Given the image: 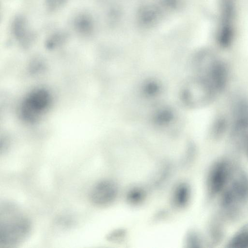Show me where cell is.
<instances>
[{
  "label": "cell",
  "instance_id": "cell-1",
  "mask_svg": "<svg viewBox=\"0 0 248 248\" xmlns=\"http://www.w3.org/2000/svg\"><path fill=\"white\" fill-rule=\"evenodd\" d=\"M31 223L19 207L11 202L4 203L0 212V247L12 248L26 239Z\"/></svg>",
  "mask_w": 248,
  "mask_h": 248
},
{
  "label": "cell",
  "instance_id": "cell-7",
  "mask_svg": "<svg viewBox=\"0 0 248 248\" xmlns=\"http://www.w3.org/2000/svg\"><path fill=\"white\" fill-rule=\"evenodd\" d=\"M74 30L83 35L91 34L94 29V22L91 15L86 13L78 14L73 20Z\"/></svg>",
  "mask_w": 248,
  "mask_h": 248
},
{
  "label": "cell",
  "instance_id": "cell-9",
  "mask_svg": "<svg viewBox=\"0 0 248 248\" xmlns=\"http://www.w3.org/2000/svg\"><path fill=\"white\" fill-rule=\"evenodd\" d=\"M173 118L172 112L167 109L158 111L155 115L154 120L159 125H166L170 123Z\"/></svg>",
  "mask_w": 248,
  "mask_h": 248
},
{
  "label": "cell",
  "instance_id": "cell-11",
  "mask_svg": "<svg viewBox=\"0 0 248 248\" xmlns=\"http://www.w3.org/2000/svg\"><path fill=\"white\" fill-rule=\"evenodd\" d=\"M159 85L155 82H149L145 84L143 91L146 95L154 96L157 94L159 91Z\"/></svg>",
  "mask_w": 248,
  "mask_h": 248
},
{
  "label": "cell",
  "instance_id": "cell-6",
  "mask_svg": "<svg viewBox=\"0 0 248 248\" xmlns=\"http://www.w3.org/2000/svg\"><path fill=\"white\" fill-rule=\"evenodd\" d=\"M11 31L15 37L19 40L30 39L33 36V33L28 20L22 16H17L13 20Z\"/></svg>",
  "mask_w": 248,
  "mask_h": 248
},
{
  "label": "cell",
  "instance_id": "cell-10",
  "mask_svg": "<svg viewBox=\"0 0 248 248\" xmlns=\"http://www.w3.org/2000/svg\"><path fill=\"white\" fill-rule=\"evenodd\" d=\"M68 0H45L46 9L50 12H54L62 8Z\"/></svg>",
  "mask_w": 248,
  "mask_h": 248
},
{
  "label": "cell",
  "instance_id": "cell-8",
  "mask_svg": "<svg viewBox=\"0 0 248 248\" xmlns=\"http://www.w3.org/2000/svg\"><path fill=\"white\" fill-rule=\"evenodd\" d=\"M230 248H248V224L241 228L229 241Z\"/></svg>",
  "mask_w": 248,
  "mask_h": 248
},
{
  "label": "cell",
  "instance_id": "cell-5",
  "mask_svg": "<svg viewBox=\"0 0 248 248\" xmlns=\"http://www.w3.org/2000/svg\"><path fill=\"white\" fill-rule=\"evenodd\" d=\"M116 188L108 181H101L96 183L90 192V198L95 205H104L111 202L115 197Z\"/></svg>",
  "mask_w": 248,
  "mask_h": 248
},
{
  "label": "cell",
  "instance_id": "cell-4",
  "mask_svg": "<svg viewBox=\"0 0 248 248\" xmlns=\"http://www.w3.org/2000/svg\"><path fill=\"white\" fill-rule=\"evenodd\" d=\"M231 174L230 164L225 160L215 162L210 168L207 180L208 194L214 197L226 187Z\"/></svg>",
  "mask_w": 248,
  "mask_h": 248
},
{
  "label": "cell",
  "instance_id": "cell-3",
  "mask_svg": "<svg viewBox=\"0 0 248 248\" xmlns=\"http://www.w3.org/2000/svg\"><path fill=\"white\" fill-rule=\"evenodd\" d=\"M223 192L222 208L228 213L236 212L248 198V181L244 176L239 177L226 187Z\"/></svg>",
  "mask_w": 248,
  "mask_h": 248
},
{
  "label": "cell",
  "instance_id": "cell-2",
  "mask_svg": "<svg viewBox=\"0 0 248 248\" xmlns=\"http://www.w3.org/2000/svg\"><path fill=\"white\" fill-rule=\"evenodd\" d=\"M234 0H221L219 25L217 33L218 44L227 47L232 43L235 32Z\"/></svg>",
  "mask_w": 248,
  "mask_h": 248
}]
</instances>
